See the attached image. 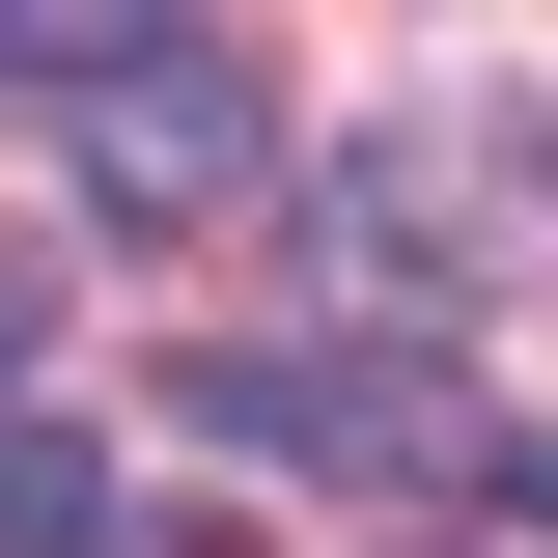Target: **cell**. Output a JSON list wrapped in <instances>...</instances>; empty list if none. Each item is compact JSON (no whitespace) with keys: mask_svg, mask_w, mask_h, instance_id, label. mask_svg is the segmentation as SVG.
Returning <instances> with one entry per match:
<instances>
[{"mask_svg":"<svg viewBox=\"0 0 558 558\" xmlns=\"http://www.w3.org/2000/svg\"><path fill=\"white\" fill-rule=\"evenodd\" d=\"M0 84L84 112V196H112V223H223V196L279 168V112H252L223 28H0Z\"/></svg>","mask_w":558,"mask_h":558,"instance_id":"obj_1","label":"cell"},{"mask_svg":"<svg viewBox=\"0 0 558 558\" xmlns=\"http://www.w3.org/2000/svg\"><path fill=\"white\" fill-rule=\"evenodd\" d=\"M447 558H475V531H447Z\"/></svg>","mask_w":558,"mask_h":558,"instance_id":"obj_6","label":"cell"},{"mask_svg":"<svg viewBox=\"0 0 558 558\" xmlns=\"http://www.w3.org/2000/svg\"><path fill=\"white\" fill-rule=\"evenodd\" d=\"M502 531H558V447H502Z\"/></svg>","mask_w":558,"mask_h":558,"instance_id":"obj_5","label":"cell"},{"mask_svg":"<svg viewBox=\"0 0 558 558\" xmlns=\"http://www.w3.org/2000/svg\"><path fill=\"white\" fill-rule=\"evenodd\" d=\"M196 418L223 447H279V475H447V363L418 336H252V363H196Z\"/></svg>","mask_w":558,"mask_h":558,"instance_id":"obj_2","label":"cell"},{"mask_svg":"<svg viewBox=\"0 0 558 558\" xmlns=\"http://www.w3.org/2000/svg\"><path fill=\"white\" fill-rule=\"evenodd\" d=\"M112 558H279V531H252V502H140Z\"/></svg>","mask_w":558,"mask_h":558,"instance_id":"obj_4","label":"cell"},{"mask_svg":"<svg viewBox=\"0 0 558 558\" xmlns=\"http://www.w3.org/2000/svg\"><path fill=\"white\" fill-rule=\"evenodd\" d=\"M0 558H112V447L0 391Z\"/></svg>","mask_w":558,"mask_h":558,"instance_id":"obj_3","label":"cell"}]
</instances>
